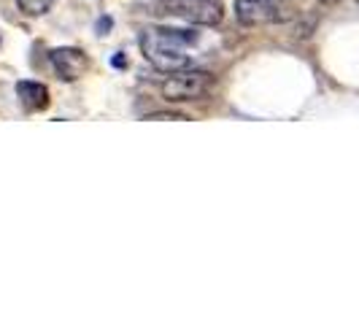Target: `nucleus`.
<instances>
[{"label":"nucleus","instance_id":"f257e3e1","mask_svg":"<svg viewBox=\"0 0 359 324\" xmlns=\"http://www.w3.org/2000/svg\"><path fill=\"white\" fill-rule=\"evenodd\" d=\"M198 41L195 30L181 27H149L141 33V52L151 68L162 73H176L189 68V54L184 52Z\"/></svg>","mask_w":359,"mask_h":324},{"label":"nucleus","instance_id":"f03ea898","mask_svg":"<svg viewBox=\"0 0 359 324\" xmlns=\"http://www.w3.org/2000/svg\"><path fill=\"white\" fill-rule=\"evenodd\" d=\"M214 87V76L198 68H184V71L168 73L162 81V97L168 103H184V100H200Z\"/></svg>","mask_w":359,"mask_h":324},{"label":"nucleus","instance_id":"7ed1b4c3","mask_svg":"<svg viewBox=\"0 0 359 324\" xmlns=\"http://www.w3.org/2000/svg\"><path fill=\"white\" fill-rule=\"evenodd\" d=\"M165 8L173 17L187 19L192 25H205V27H214L224 17L222 0H168Z\"/></svg>","mask_w":359,"mask_h":324},{"label":"nucleus","instance_id":"20e7f679","mask_svg":"<svg viewBox=\"0 0 359 324\" xmlns=\"http://www.w3.org/2000/svg\"><path fill=\"white\" fill-rule=\"evenodd\" d=\"M49 60H52L54 71H57V76H60L62 81H79V79L84 76V71L90 68L87 54L81 52V49H76V46H60V49H52Z\"/></svg>","mask_w":359,"mask_h":324},{"label":"nucleus","instance_id":"39448f33","mask_svg":"<svg viewBox=\"0 0 359 324\" xmlns=\"http://www.w3.org/2000/svg\"><path fill=\"white\" fill-rule=\"evenodd\" d=\"M235 19L246 27H262L278 22V6L273 0H235Z\"/></svg>","mask_w":359,"mask_h":324},{"label":"nucleus","instance_id":"423d86ee","mask_svg":"<svg viewBox=\"0 0 359 324\" xmlns=\"http://www.w3.org/2000/svg\"><path fill=\"white\" fill-rule=\"evenodd\" d=\"M17 97L27 111H43L49 106V90L41 81H19Z\"/></svg>","mask_w":359,"mask_h":324},{"label":"nucleus","instance_id":"0eeeda50","mask_svg":"<svg viewBox=\"0 0 359 324\" xmlns=\"http://www.w3.org/2000/svg\"><path fill=\"white\" fill-rule=\"evenodd\" d=\"M17 3L27 17H43L54 6V0H17Z\"/></svg>","mask_w":359,"mask_h":324},{"label":"nucleus","instance_id":"6e6552de","mask_svg":"<svg viewBox=\"0 0 359 324\" xmlns=\"http://www.w3.org/2000/svg\"><path fill=\"white\" fill-rule=\"evenodd\" d=\"M146 119H154V122H160V119H176V122H187L189 116H184V114H173V111H154V114H149Z\"/></svg>","mask_w":359,"mask_h":324},{"label":"nucleus","instance_id":"1a4fd4ad","mask_svg":"<svg viewBox=\"0 0 359 324\" xmlns=\"http://www.w3.org/2000/svg\"><path fill=\"white\" fill-rule=\"evenodd\" d=\"M108 27H111V19H100L97 22V30H108Z\"/></svg>","mask_w":359,"mask_h":324},{"label":"nucleus","instance_id":"9d476101","mask_svg":"<svg viewBox=\"0 0 359 324\" xmlns=\"http://www.w3.org/2000/svg\"><path fill=\"white\" fill-rule=\"evenodd\" d=\"M319 3H324V6H332V3H338V0H319Z\"/></svg>","mask_w":359,"mask_h":324}]
</instances>
